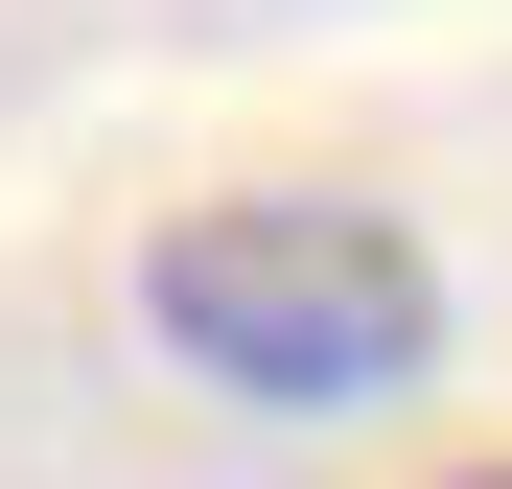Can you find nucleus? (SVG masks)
I'll use <instances>...</instances> for the list:
<instances>
[{
  "instance_id": "obj_1",
  "label": "nucleus",
  "mask_w": 512,
  "mask_h": 489,
  "mask_svg": "<svg viewBox=\"0 0 512 489\" xmlns=\"http://www.w3.org/2000/svg\"><path fill=\"white\" fill-rule=\"evenodd\" d=\"M140 326L256 420H373V396L443 373V257L373 187H210L140 233Z\"/></svg>"
},
{
  "instance_id": "obj_2",
  "label": "nucleus",
  "mask_w": 512,
  "mask_h": 489,
  "mask_svg": "<svg viewBox=\"0 0 512 489\" xmlns=\"http://www.w3.org/2000/svg\"><path fill=\"white\" fill-rule=\"evenodd\" d=\"M466 489H512V466H466Z\"/></svg>"
}]
</instances>
